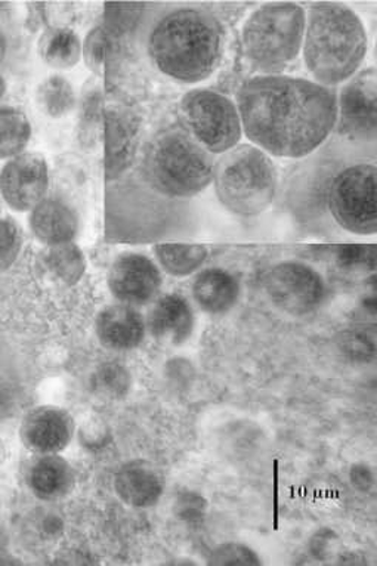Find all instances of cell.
<instances>
[{"label": "cell", "instance_id": "cell-19", "mask_svg": "<svg viewBox=\"0 0 377 566\" xmlns=\"http://www.w3.org/2000/svg\"><path fill=\"white\" fill-rule=\"evenodd\" d=\"M192 300L203 313L223 315L230 313L240 297V283L234 274L222 268L200 271L192 281Z\"/></svg>", "mask_w": 377, "mask_h": 566}, {"label": "cell", "instance_id": "cell-34", "mask_svg": "<svg viewBox=\"0 0 377 566\" xmlns=\"http://www.w3.org/2000/svg\"><path fill=\"white\" fill-rule=\"evenodd\" d=\"M337 535L331 530L318 531L317 534L311 538L310 552L315 559L324 560L327 557L335 555Z\"/></svg>", "mask_w": 377, "mask_h": 566}, {"label": "cell", "instance_id": "cell-26", "mask_svg": "<svg viewBox=\"0 0 377 566\" xmlns=\"http://www.w3.org/2000/svg\"><path fill=\"white\" fill-rule=\"evenodd\" d=\"M92 384L95 392L101 397L121 399L129 392L130 375L121 364L105 363L96 368Z\"/></svg>", "mask_w": 377, "mask_h": 566}, {"label": "cell", "instance_id": "cell-13", "mask_svg": "<svg viewBox=\"0 0 377 566\" xmlns=\"http://www.w3.org/2000/svg\"><path fill=\"white\" fill-rule=\"evenodd\" d=\"M77 424L65 408L38 406L25 412L21 442L33 454H61L76 437Z\"/></svg>", "mask_w": 377, "mask_h": 566}, {"label": "cell", "instance_id": "cell-32", "mask_svg": "<svg viewBox=\"0 0 377 566\" xmlns=\"http://www.w3.org/2000/svg\"><path fill=\"white\" fill-rule=\"evenodd\" d=\"M82 447L91 451L103 449L107 444L108 428L107 424L98 419H90L82 424L78 431Z\"/></svg>", "mask_w": 377, "mask_h": 566}, {"label": "cell", "instance_id": "cell-16", "mask_svg": "<svg viewBox=\"0 0 377 566\" xmlns=\"http://www.w3.org/2000/svg\"><path fill=\"white\" fill-rule=\"evenodd\" d=\"M148 335L165 345L181 346L192 336L196 315L190 302L178 293L159 296L146 315Z\"/></svg>", "mask_w": 377, "mask_h": 566}, {"label": "cell", "instance_id": "cell-7", "mask_svg": "<svg viewBox=\"0 0 377 566\" xmlns=\"http://www.w3.org/2000/svg\"><path fill=\"white\" fill-rule=\"evenodd\" d=\"M181 112L188 132L210 155H223L239 146L243 126L239 108L228 96L195 90L184 96Z\"/></svg>", "mask_w": 377, "mask_h": 566}, {"label": "cell", "instance_id": "cell-6", "mask_svg": "<svg viewBox=\"0 0 377 566\" xmlns=\"http://www.w3.org/2000/svg\"><path fill=\"white\" fill-rule=\"evenodd\" d=\"M306 14L296 3H266L244 23L241 42L253 67L274 74L286 69L302 51Z\"/></svg>", "mask_w": 377, "mask_h": 566}, {"label": "cell", "instance_id": "cell-38", "mask_svg": "<svg viewBox=\"0 0 377 566\" xmlns=\"http://www.w3.org/2000/svg\"><path fill=\"white\" fill-rule=\"evenodd\" d=\"M7 48V39L3 36V33L0 32V64H2V61L6 60Z\"/></svg>", "mask_w": 377, "mask_h": 566}, {"label": "cell", "instance_id": "cell-8", "mask_svg": "<svg viewBox=\"0 0 377 566\" xmlns=\"http://www.w3.org/2000/svg\"><path fill=\"white\" fill-rule=\"evenodd\" d=\"M377 174L373 165H355L337 175L331 190L333 218L350 234L371 235L377 228Z\"/></svg>", "mask_w": 377, "mask_h": 566}, {"label": "cell", "instance_id": "cell-17", "mask_svg": "<svg viewBox=\"0 0 377 566\" xmlns=\"http://www.w3.org/2000/svg\"><path fill=\"white\" fill-rule=\"evenodd\" d=\"M30 493L45 503L67 497L76 485V472L61 454H34L24 471Z\"/></svg>", "mask_w": 377, "mask_h": 566}, {"label": "cell", "instance_id": "cell-25", "mask_svg": "<svg viewBox=\"0 0 377 566\" xmlns=\"http://www.w3.org/2000/svg\"><path fill=\"white\" fill-rule=\"evenodd\" d=\"M46 270L67 286H76L86 272V256L74 241L52 245L45 253Z\"/></svg>", "mask_w": 377, "mask_h": 566}, {"label": "cell", "instance_id": "cell-35", "mask_svg": "<svg viewBox=\"0 0 377 566\" xmlns=\"http://www.w3.org/2000/svg\"><path fill=\"white\" fill-rule=\"evenodd\" d=\"M368 262L375 265V249L373 248H344L339 253V263L345 268L367 266Z\"/></svg>", "mask_w": 377, "mask_h": 566}, {"label": "cell", "instance_id": "cell-14", "mask_svg": "<svg viewBox=\"0 0 377 566\" xmlns=\"http://www.w3.org/2000/svg\"><path fill=\"white\" fill-rule=\"evenodd\" d=\"M95 333L104 348L128 353L139 348L146 339V315L135 306L116 302L96 315Z\"/></svg>", "mask_w": 377, "mask_h": 566}, {"label": "cell", "instance_id": "cell-20", "mask_svg": "<svg viewBox=\"0 0 377 566\" xmlns=\"http://www.w3.org/2000/svg\"><path fill=\"white\" fill-rule=\"evenodd\" d=\"M137 148V130L128 116L118 112L107 114V144H105V174L117 178L133 164Z\"/></svg>", "mask_w": 377, "mask_h": 566}, {"label": "cell", "instance_id": "cell-33", "mask_svg": "<svg viewBox=\"0 0 377 566\" xmlns=\"http://www.w3.org/2000/svg\"><path fill=\"white\" fill-rule=\"evenodd\" d=\"M342 348L349 354V357L367 358L375 354V342L364 331H346L342 333Z\"/></svg>", "mask_w": 377, "mask_h": 566}, {"label": "cell", "instance_id": "cell-22", "mask_svg": "<svg viewBox=\"0 0 377 566\" xmlns=\"http://www.w3.org/2000/svg\"><path fill=\"white\" fill-rule=\"evenodd\" d=\"M157 265L175 279L199 271L208 261L209 250L200 244L164 243L155 245Z\"/></svg>", "mask_w": 377, "mask_h": 566}, {"label": "cell", "instance_id": "cell-3", "mask_svg": "<svg viewBox=\"0 0 377 566\" xmlns=\"http://www.w3.org/2000/svg\"><path fill=\"white\" fill-rule=\"evenodd\" d=\"M368 50L363 21L342 3H315L306 17L302 52L306 69L320 85L348 82Z\"/></svg>", "mask_w": 377, "mask_h": 566}, {"label": "cell", "instance_id": "cell-10", "mask_svg": "<svg viewBox=\"0 0 377 566\" xmlns=\"http://www.w3.org/2000/svg\"><path fill=\"white\" fill-rule=\"evenodd\" d=\"M108 289L114 300L143 308L160 296L161 270L147 254L123 253L113 262L108 272Z\"/></svg>", "mask_w": 377, "mask_h": 566}, {"label": "cell", "instance_id": "cell-11", "mask_svg": "<svg viewBox=\"0 0 377 566\" xmlns=\"http://www.w3.org/2000/svg\"><path fill=\"white\" fill-rule=\"evenodd\" d=\"M335 129L349 138L368 139L376 134L377 77L375 69L355 74L336 96Z\"/></svg>", "mask_w": 377, "mask_h": 566}, {"label": "cell", "instance_id": "cell-15", "mask_svg": "<svg viewBox=\"0 0 377 566\" xmlns=\"http://www.w3.org/2000/svg\"><path fill=\"white\" fill-rule=\"evenodd\" d=\"M113 486L114 493L126 506L151 509L164 497L165 478L148 460H129L117 469Z\"/></svg>", "mask_w": 377, "mask_h": 566}, {"label": "cell", "instance_id": "cell-24", "mask_svg": "<svg viewBox=\"0 0 377 566\" xmlns=\"http://www.w3.org/2000/svg\"><path fill=\"white\" fill-rule=\"evenodd\" d=\"M34 101L46 117L55 118V120L69 116L76 107V94H74L72 83L60 74L43 78L39 83Z\"/></svg>", "mask_w": 377, "mask_h": 566}, {"label": "cell", "instance_id": "cell-4", "mask_svg": "<svg viewBox=\"0 0 377 566\" xmlns=\"http://www.w3.org/2000/svg\"><path fill=\"white\" fill-rule=\"evenodd\" d=\"M212 182L223 208L237 217L252 218L273 205L279 175L265 151L241 144L219 157Z\"/></svg>", "mask_w": 377, "mask_h": 566}, {"label": "cell", "instance_id": "cell-30", "mask_svg": "<svg viewBox=\"0 0 377 566\" xmlns=\"http://www.w3.org/2000/svg\"><path fill=\"white\" fill-rule=\"evenodd\" d=\"M143 15V6L130 3H107L105 6V29L113 36L128 33L138 24Z\"/></svg>", "mask_w": 377, "mask_h": 566}, {"label": "cell", "instance_id": "cell-29", "mask_svg": "<svg viewBox=\"0 0 377 566\" xmlns=\"http://www.w3.org/2000/svg\"><path fill=\"white\" fill-rule=\"evenodd\" d=\"M23 248L21 228L14 219L0 218V274L10 270Z\"/></svg>", "mask_w": 377, "mask_h": 566}, {"label": "cell", "instance_id": "cell-5", "mask_svg": "<svg viewBox=\"0 0 377 566\" xmlns=\"http://www.w3.org/2000/svg\"><path fill=\"white\" fill-rule=\"evenodd\" d=\"M213 168L212 155L182 129L161 132L146 155L148 181L174 199H188L206 190L212 182Z\"/></svg>", "mask_w": 377, "mask_h": 566}, {"label": "cell", "instance_id": "cell-40", "mask_svg": "<svg viewBox=\"0 0 377 566\" xmlns=\"http://www.w3.org/2000/svg\"><path fill=\"white\" fill-rule=\"evenodd\" d=\"M7 92V82L6 78L0 76V99L3 98V95H6Z\"/></svg>", "mask_w": 377, "mask_h": 566}, {"label": "cell", "instance_id": "cell-1", "mask_svg": "<svg viewBox=\"0 0 377 566\" xmlns=\"http://www.w3.org/2000/svg\"><path fill=\"white\" fill-rule=\"evenodd\" d=\"M336 96L332 87L306 78L262 74L243 83L237 108L253 146L266 155L300 159L335 130Z\"/></svg>", "mask_w": 377, "mask_h": 566}, {"label": "cell", "instance_id": "cell-36", "mask_svg": "<svg viewBox=\"0 0 377 566\" xmlns=\"http://www.w3.org/2000/svg\"><path fill=\"white\" fill-rule=\"evenodd\" d=\"M349 478L355 489L364 491V493H367L368 490L375 486V472L371 471L368 464H354L350 468Z\"/></svg>", "mask_w": 377, "mask_h": 566}, {"label": "cell", "instance_id": "cell-23", "mask_svg": "<svg viewBox=\"0 0 377 566\" xmlns=\"http://www.w3.org/2000/svg\"><path fill=\"white\" fill-rule=\"evenodd\" d=\"M32 138V125L21 109L0 107V160H11L23 155Z\"/></svg>", "mask_w": 377, "mask_h": 566}, {"label": "cell", "instance_id": "cell-18", "mask_svg": "<svg viewBox=\"0 0 377 566\" xmlns=\"http://www.w3.org/2000/svg\"><path fill=\"white\" fill-rule=\"evenodd\" d=\"M29 213L30 231L46 248L76 240L78 218L67 201L45 197Z\"/></svg>", "mask_w": 377, "mask_h": 566}, {"label": "cell", "instance_id": "cell-21", "mask_svg": "<svg viewBox=\"0 0 377 566\" xmlns=\"http://www.w3.org/2000/svg\"><path fill=\"white\" fill-rule=\"evenodd\" d=\"M38 52L48 67L69 70L82 60V42L72 29L51 28L39 39Z\"/></svg>", "mask_w": 377, "mask_h": 566}, {"label": "cell", "instance_id": "cell-39", "mask_svg": "<svg viewBox=\"0 0 377 566\" xmlns=\"http://www.w3.org/2000/svg\"><path fill=\"white\" fill-rule=\"evenodd\" d=\"M7 458H8V449H7L6 441H3L2 438H0V464L6 463Z\"/></svg>", "mask_w": 377, "mask_h": 566}, {"label": "cell", "instance_id": "cell-28", "mask_svg": "<svg viewBox=\"0 0 377 566\" xmlns=\"http://www.w3.org/2000/svg\"><path fill=\"white\" fill-rule=\"evenodd\" d=\"M210 566H258L262 565L260 553L248 544L227 542L214 547L208 556Z\"/></svg>", "mask_w": 377, "mask_h": 566}, {"label": "cell", "instance_id": "cell-9", "mask_svg": "<svg viewBox=\"0 0 377 566\" xmlns=\"http://www.w3.org/2000/svg\"><path fill=\"white\" fill-rule=\"evenodd\" d=\"M270 301L292 317H305L318 311L327 300V284L320 272L302 262L275 265L265 279Z\"/></svg>", "mask_w": 377, "mask_h": 566}, {"label": "cell", "instance_id": "cell-2", "mask_svg": "<svg viewBox=\"0 0 377 566\" xmlns=\"http://www.w3.org/2000/svg\"><path fill=\"white\" fill-rule=\"evenodd\" d=\"M222 29L208 12L184 8L151 30L148 52L157 69L175 81L196 83L212 76L221 63Z\"/></svg>", "mask_w": 377, "mask_h": 566}, {"label": "cell", "instance_id": "cell-31", "mask_svg": "<svg viewBox=\"0 0 377 566\" xmlns=\"http://www.w3.org/2000/svg\"><path fill=\"white\" fill-rule=\"evenodd\" d=\"M175 513L177 517L187 524H197L205 517L206 500L203 495L195 493V491H184L175 499Z\"/></svg>", "mask_w": 377, "mask_h": 566}, {"label": "cell", "instance_id": "cell-27", "mask_svg": "<svg viewBox=\"0 0 377 566\" xmlns=\"http://www.w3.org/2000/svg\"><path fill=\"white\" fill-rule=\"evenodd\" d=\"M113 34L104 25L90 30L85 42L82 43V59L92 73L103 74L109 51H112Z\"/></svg>", "mask_w": 377, "mask_h": 566}, {"label": "cell", "instance_id": "cell-37", "mask_svg": "<svg viewBox=\"0 0 377 566\" xmlns=\"http://www.w3.org/2000/svg\"><path fill=\"white\" fill-rule=\"evenodd\" d=\"M7 547H8L7 530L3 528L2 524H0V557L6 556Z\"/></svg>", "mask_w": 377, "mask_h": 566}, {"label": "cell", "instance_id": "cell-12", "mask_svg": "<svg viewBox=\"0 0 377 566\" xmlns=\"http://www.w3.org/2000/svg\"><path fill=\"white\" fill-rule=\"evenodd\" d=\"M48 187L50 170L46 160L38 153L24 151L7 160L0 170V196L15 212H30L45 199Z\"/></svg>", "mask_w": 377, "mask_h": 566}]
</instances>
